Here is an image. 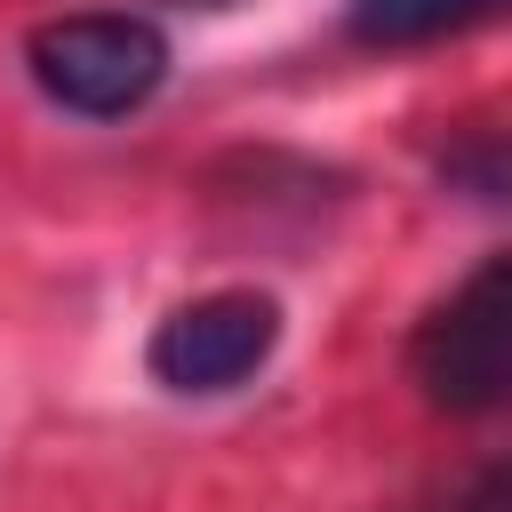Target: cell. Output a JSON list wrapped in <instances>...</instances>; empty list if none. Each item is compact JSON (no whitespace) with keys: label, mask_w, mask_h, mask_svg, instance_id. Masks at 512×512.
I'll return each instance as SVG.
<instances>
[{"label":"cell","mask_w":512,"mask_h":512,"mask_svg":"<svg viewBox=\"0 0 512 512\" xmlns=\"http://www.w3.org/2000/svg\"><path fill=\"white\" fill-rule=\"evenodd\" d=\"M32 88L72 120H128L168 80V32L136 8H80L24 32Z\"/></svg>","instance_id":"obj_1"},{"label":"cell","mask_w":512,"mask_h":512,"mask_svg":"<svg viewBox=\"0 0 512 512\" xmlns=\"http://www.w3.org/2000/svg\"><path fill=\"white\" fill-rule=\"evenodd\" d=\"M432 512H512V464H480V472L456 480Z\"/></svg>","instance_id":"obj_5"},{"label":"cell","mask_w":512,"mask_h":512,"mask_svg":"<svg viewBox=\"0 0 512 512\" xmlns=\"http://www.w3.org/2000/svg\"><path fill=\"white\" fill-rule=\"evenodd\" d=\"M408 376L440 416L512 408V248L480 256L408 336Z\"/></svg>","instance_id":"obj_2"},{"label":"cell","mask_w":512,"mask_h":512,"mask_svg":"<svg viewBox=\"0 0 512 512\" xmlns=\"http://www.w3.org/2000/svg\"><path fill=\"white\" fill-rule=\"evenodd\" d=\"M272 352H280V296L208 288L152 328L144 368H152V384H168L184 400H216V392H240L248 376H264Z\"/></svg>","instance_id":"obj_3"},{"label":"cell","mask_w":512,"mask_h":512,"mask_svg":"<svg viewBox=\"0 0 512 512\" xmlns=\"http://www.w3.org/2000/svg\"><path fill=\"white\" fill-rule=\"evenodd\" d=\"M512 0H352L344 8V32L360 48H416V40H448V32H472L488 16H504Z\"/></svg>","instance_id":"obj_4"}]
</instances>
